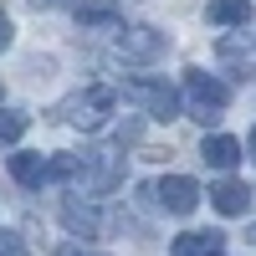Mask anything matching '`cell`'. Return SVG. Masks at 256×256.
Listing matches in <instances>:
<instances>
[{"label":"cell","mask_w":256,"mask_h":256,"mask_svg":"<svg viewBox=\"0 0 256 256\" xmlns=\"http://www.w3.org/2000/svg\"><path fill=\"white\" fill-rule=\"evenodd\" d=\"M77 180H82V190H92V195H108V190L123 180V154L118 148H92V154H82Z\"/></svg>","instance_id":"obj_2"},{"label":"cell","mask_w":256,"mask_h":256,"mask_svg":"<svg viewBox=\"0 0 256 256\" xmlns=\"http://www.w3.org/2000/svg\"><path fill=\"white\" fill-rule=\"evenodd\" d=\"M26 128H31V118H26V113L6 108V113H0V144H16L20 134H26Z\"/></svg>","instance_id":"obj_13"},{"label":"cell","mask_w":256,"mask_h":256,"mask_svg":"<svg viewBox=\"0 0 256 256\" xmlns=\"http://www.w3.org/2000/svg\"><path fill=\"white\" fill-rule=\"evenodd\" d=\"M77 169H82L77 154H56V159H46V180H77Z\"/></svg>","instance_id":"obj_14"},{"label":"cell","mask_w":256,"mask_h":256,"mask_svg":"<svg viewBox=\"0 0 256 256\" xmlns=\"http://www.w3.org/2000/svg\"><path fill=\"white\" fill-rule=\"evenodd\" d=\"M220 230H184L174 236V256H220Z\"/></svg>","instance_id":"obj_8"},{"label":"cell","mask_w":256,"mask_h":256,"mask_svg":"<svg viewBox=\"0 0 256 256\" xmlns=\"http://www.w3.org/2000/svg\"><path fill=\"white\" fill-rule=\"evenodd\" d=\"M200 159H205L210 169H230V164L241 159V144H236V138H226V134H216V138H205V144H200Z\"/></svg>","instance_id":"obj_11"},{"label":"cell","mask_w":256,"mask_h":256,"mask_svg":"<svg viewBox=\"0 0 256 256\" xmlns=\"http://www.w3.org/2000/svg\"><path fill=\"white\" fill-rule=\"evenodd\" d=\"M118 56L123 62H138V67L159 62L164 56V31L159 26H123L118 31Z\"/></svg>","instance_id":"obj_4"},{"label":"cell","mask_w":256,"mask_h":256,"mask_svg":"<svg viewBox=\"0 0 256 256\" xmlns=\"http://www.w3.org/2000/svg\"><path fill=\"white\" fill-rule=\"evenodd\" d=\"M113 102H118L113 88H88V92H77L62 113H67V123H77V128H98L102 118L113 113Z\"/></svg>","instance_id":"obj_5"},{"label":"cell","mask_w":256,"mask_h":256,"mask_svg":"<svg viewBox=\"0 0 256 256\" xmlns=\"http://www.w3.org/2000/svg\"><path fill=\"white\" fill-rule=\"evenodd\" d=\"M246 154H251V159H256V128H251V138H246Z\"/></svg>","instance_id":"obj_19"},{"label":"cell","mask_w":256,"mask_h":256,"mask_svg":"<svg viewBox=\"0 0 256 256\" xmlns=\"http://www.w3.org/2000/svg\"><path fill=\"white\" fill-rule=\"evenodd\" d=\"M77 20H82V26H108L113 10H108V6H92V10H77Z\"/></svg>","instance_id":"obj_15"},{"label":"cell","mask_w":256,"mask_h":256,"mask_svg":"<svg viewBox=\"0 0 256 256\" xmlns=\"http://www.w3.org/2000/svg\"><path fill=\"white\" fill-rule=\"evenodd\" d=\"M62 226L72 236H98V210L82 205V200H62Z\"/></svg>","instance_id":"obj_10"},{"label":"cell","mask_w":256,"mask_h":256,"mask_svg":"<svg viewBox=\"0 0 256 256\" xmlns=\"http://www.w3.org/2000/svg\"><path fill=\"white\" fill-rule=\"evenodd\" d=\"M10 174L26 190H41V184H46V159H41V154H10Z\"/></svg>","instance_id":"obj_12"},{"label":"cell","mask_w":256,"mask_h":256,"mask_svg":"<svg viewBox=\"0 0 256 256\" xmlns=\"http://www.w3.org/2000/svg\"><path fill=\"white\" fill-rule=\"evenodd\" d=\"M184 98H190V113L200 123H216L226 113V102H230V88L220 77H210V72H190L184 77Z\"/></svg>","instance_id":"obj_1"},{"label":"cell","mask_w":256,"mask_h":256,"mask_svg":"<svg viewBox=\"0 0 256 256\" xmlns=\"http://www.w3.org/2000/svg\"><path fill=\"white\" fill-rule=\"evenodd\" d=\"M36 10H52V6H67V0H31Z\"/></svg>","instance_id":"obj_18"},{"label":"cell","mask_w":256,"mask_h":256,"mask_svg":"<svg viewBox=\"0 0 256 256\" xmlns=\"http://www.w3.org/2000/svg\"><path fill=\"white\" fill-rule=\"evenodd\" d=\"M10 41H16V26H10V16H0V52H6Z\"/></svg>","instance_id":"obj_17"},{"label":"cell","mask_w":256,"mask_h":256,"mask_svg":"<svg viewBox=\"0 0 256 256\" xmlns=\"http://www.w3.org/2000/svg\"><path fill=\"white\" fill-rule=\"evenodd\" d=\"M72 256H82V251H72Z\"/></svg>","instance_id":"obj_20"},{"label":"cell","mask_w":256,"mask_h":256,"mask_svg":"<svg viewBox=\"0 0 256 256\" xmlns=\"http://www.w3.org/2000/svg\"><path fill=\"white\" fill-rule=\"evenodd\" d=\"M128 98L144 102V113L159 118V123L180 118V92L169 88V82H159V77H134V82H128Z\"/></svg>","instance_id":"obj_3"},{"label":"cell","mask_w":256,"mask_h":256,"mask_svg":"<svg viewBox=\"0 0 256 256\" xmlns=\"http://www.w3.org/2000/svg\"><path fill=\"white\" fill-rule=\"evenodd\" d=\"M210 205L220 210V216H246V205H251V190L236 184V180H220L216 190H210Z\"/></svg>","instance_id":"obj_7"},{"label":"cell","mask_w":256,"mask_h":256,"mask_svg":"<svg viewBox=\"0 0 256 256\" xmlns=\"http://www.w3.org/2000/svg\"><path fill=\"white\" fill-rule=\"evenodd\" d=\"M205 20H210V26H246V20H251V0H210Z\"/></svg>","instance_id":"obj_9"},{"label":"cell","mask_w":256,"mask_h":256,"mask_svg":"<svg viewBox=\"0 0 256 256\" xmlns=\"http://www.w3.org/2000/svg\"><path fill=\"white\" fill-rule=\"evenodd\" d=\"M0 256H26V241L16 230H0Z\"/></svg>","instance_id":"obj_16"},{"label":"cell","mask_w":256,"mask_h":256,"mask_svg":"<svg viewBox=\"0 0 256 256\" xmlns=\"http://www.w3.org/2000/svg\"><path fill=\"white\" fill-rule=\"evenodd\" d=\"M154 195H159V205L169 210V216H190V210L200 205V184L190 180V174H164L154 184Z\"/></svg>","instance_id":"obj_6"}]
</instances>
